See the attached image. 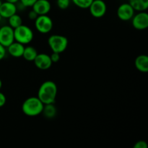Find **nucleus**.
Here are the masks:
<instances>
[{
    "label": "nucleus",
    "mask_w": 148,
    "mask_h": 148,
    "mask_svg": "<svg viewBox=\"0 0 148 148\" xmlns=\"http://www.w3.org/2000/svg\"><path fill=\"white\" fill-rule=\"evenodd\" d=\"M57 92L56 84L53 81L46 80L39 87L37 97L43 104L55 103Z\"/></svg>",
    "instance_id": "f257e3e1"
},
{
    "label": "nucleus",
    "mask_w": 148,
    "mask_h": 148,
    "mask_svg": "<svg viewBox=\"0 0 148 148\" xmlns=\"http://www.w3.org/2000/svg\"><path fill=\"white\" fill-rule=\"evenodd\" d=\"M44 104L37 96H31L23 101L22 104V111L25 116L35 117L40 115L43 111Z\"/></svg>",
    "instance_id": "f03ea898"
},
{
    "label": "nucleus",
    "mask_w": 148,
    "mask_h": 148,
    "mask_svg": "<svg viewBox=\"0 0 148 148\" xmlns=\"http://www.w3.org/2000/svg\"><path fill=\"white\" fill-rule=\"evenodd\" d=\"M69 44L68 38L64 36L53 34L48 38V45L52 52L62 53L66 50Z\"/></svg>",
    "instance_id": "7ed1b4c3"
},
{
    "label": "nucleus",
    "mask_w": 148,
    "mask_h": 148,
    "mask_svg": "<svg viewBox=\"0 0 148 148\" xmlns=\"http://www.w3.org/2000/svg\"><path fill=\"white\" fill-rule=\"evenodd\" d=\"M14 40L23 45H27L33 41L34 33L29 26L22 24L14 29Z\"/></svg>",
    "instance_id": "20e7f679"
},
{
    "label": "nucleus",
    "mask_w": 148,
    "mask_h": 148,
    "mask_svg": "<svg viewBox=\"0 0 148 148\" xmlns=\"http://www.w3.org/2000/svg\"><path fill=\"white\" fill-rule=\"evenodd\" d=\"M34 25L36 30L41 34L50 33L53 27L52 19L48 14L38 15L34 20Z\"/></svg>",
    "instance_id": "39448f33"
},
{
    "label": "nucleus",
    "mask_w": 148,
    "mask_h": 148,
    "mask_svg": "<svg viewBox=\"0 0 148 148\" xmlns=\"http://www.w3.org/2000/svg\"><path fill=\"white\" fill-rule=\"evenodd\" d=\"M88 9L92 17L101 18L106 14L107 5L103 0H93Z\"/></svg>",
    "instance_id": "423d86ee"
},
{
    "label": "nucleus",
    "mask_w": 148,
    "mask_h": 148,
    "mask_svg": "<svg viewBox=\"0 0 148 148\" xmlns=\"http://www.w3.org/2000/svg\"><path fill=\"white\" fill-rule=\"evenodd\" d=\"M131 20L133 27L136 30H144L148 27V14L146 11L137 12Z\"/></svg>",
    "instance_id": "0eeeda50"
},
{
    "label": "nucleus",
    "mask_w": 148,
    "mask_h": 148,
    "mask_svg": "<svg viewBox=\"0 0 148 148\" xmlns=\"http://www.w3.org/2000/svg\"><path fill=\"white\" fill-rule=\"evenodd\" d=\"M14 41V29L9 25L1 26L0 27V44L7 48Z\"/></svg>",
    "instance_id": "6e6552de"
},
{
    "label": "nucleus",
    "mask_w": 148,
    "mask_h": 148,
    "mask_svg": "<svg viewBox=\"0 0 148 148\" xmlns=\"http://www.w3.org/2000/svg\"><path fill=\"white\" fill-rule=\"evenodd\" d=\"M134 14L135 11L129 2L120 4L116 10L117 17L122 21H130Z\"/></svg>",
    "instance_id": "1a4fd4ad"
},
{
    "label": "nucleus",
    "mask_w": 148,
    "mask_h": 148,
    "mask_svg": "<svg viewBox=\"0 0 148 148\" xmlns=\"http://www.w3.org/2000/svg\"><path fill=\"white\" fill-rule=\"evenodd\" d=\"M33 62L35 66L40 70H47L50 69L53 64L50 55L45 53H38Z\"/></svg>",
    "instance_id": "9d476101"
},
{
    "label": "nucleus",
    "mask_w": 148,
    "mask_h": 148,
    "mask_svg": "<svg viewBox=\"0 0 148 148\" xmlns=\"http://www.w3.org/2000/svg\"><path fill=\"white\" fill-rule=\"evenodd\" d=\"M32 10L38 15L48 14L51 10V4L49 0H37L32 6Z\"/></svg>",
    "instance_id": "9b49d317"
},
{
    "label": "nucleus",
    "mask_w": 148,
    "mask_h": 148,
    "mask_svg": "<svg viewBox=\"0 0 148 148\" xmlns=\"http://www.w3.org/2000/svg\"><path fill=\"white\" fill-rule=\"evenodd\" d=\"M17 5L14 3L3 1L0 5V15L2 18L8 19L12 15L17 13Z\"/></svg>",
    "instance_id": "f8f14e48"
},
{
    "label": "nucleus",
    "mask_w": 148,
    "mask_h": 148,
    "mask_svg": "<svg viewBox=\"0 0 148 148\" xmlns=\"http://www.w3.org/2000/svg\"><path fill=\"white\" fill-rule=\"evenodd\" d=\"M6 49H7V53H8L11 56L14 58H20L23 56L25 45L14 40Z\"/></svg>",
    "instance_id": "ddd939ff"
},
{
    "label": "nucleus",
    "mask_w": 148,
    "mask_h": 148,
    "mask_svg": "<svg viewBox=\"0 0 148 148\" xmlns=\"http://www.w3.org/2000/svg\"><path fill=\"white\" fill-rule=\"evenodd\" d=\"M134 66L139 72L147 73L148 72V56L145 54L139 55L134 60Z\"/></svg>",
    "instance_id": "4468645a"
},
{
    "label": "nucleus",
    "mask_w": 148,
    "mask_h": 148,
    "mask_svg": "<svg viewBox=\"0 0 148 148\" xmlns=\"http://www.w3.org/2000/svg\"><path fill=\"white\" fill-rule=\"evenodd\" d=\"M41 114H43L48 119H51L57 114V108L55 106L54 103L44 104Z\"/></svg>",
    "instance_id": "2eb2a0df"
},
{
    "label": "nucleus",
    "mask_w": 148,
    "mask_h": 148,
    "mask_svg": "<svg viewBox=\"0 0 148 148\" xmlns=\"http://www.w3.org/2000/svg\"><path fill=\"white\" fill-rule=\"evenodd\" d=\"M38 51L35 47L32 46H25L24 51L22 57L24 58L27 62H33L35 58L38 55Z\"/></svg>",
    "instance_id": "dca6fc26"
},
{
    "label": "nucleus",
    "mask_w": 148,
    "mask_h": 148,
    "mask_svg": "<svg viewBox=\"0 0 148 148\" xmlns=\"http://www.w3.org/2000/svg\"><path fill=\"white\" fill-rule=\"evenodd\" d=\"M129 3L135 12L146 11L148 8V0H129Z\"/></svg>",
    "instance_id": "f3484780"
},
{
    "label": "nucleus",
    "mask_w": 148,
    "mask_h": 148,
    "mask_svg": "<svg viewBox=\"0 0 148 148\" xmlns=\"http://www.w3.org/2000/svg\"><path fill=\"white\" fill-rule=\"evenodd\" d=\"M8 23L10 27L14 29L16 27H19L20 25H21L22 24H23V18L21 17V16L19 15L17 13H15L14 14L12 15L11 17H9Z\"/></svg>",
    "instance_id": "a211bd4d"
},
{
    "label": "nucleus",
    "mask_w": 148,
    "mask_h": 148,
    "mask_svg": "<svg viewBox=\"0 0 148 148\" xmlns=\"http://www.w3.org/2000/svg\"><path fill=\"white\" fill-rule=\"evenodd\" d=\"M93 0H71L72 3L81 9H88Z\"/></svg>",
    "instance_id": "6ab92c4d"
},
{
    "label": "nucleus",
    "mask_w": 148,
    "mask_h": 148,
    "mask_svg": "<svg viewBox=\"0 0 148 148\" xmlns=\"http://www.w3.org/2000/svg\"><path fill=\"white\" fill-rule=\"evenodd\" d=\"M71 4V0H56L57 7L60 10H66Z\"/></svg>",
    "instance_id": "aec40b11"
},
{
    "label": "nucleus",
    "mask_w": 148,
    "mask_h": 148,
    "mask_svg": "<svg viewBox=\"0 0 148 148\" xmlns=\"http://www.w3.org/2000/svg\"><path fill=\"white\" fill-rule=\"evenodd\" d=\"M36 1L37 0H19V2L23 4L25 8H27V7H32Z\"/></svg>",
    "instance_id": "412c9836"
},
{
    "label": "nucleus",
    "mask_w": 148,
    "mask_h": 148,
    "mask_svg": "<svg viewBox=\"0 0 148 148\" xmlns=\"http://www.w3.org/2000/svg\"><path fill=\"white\" fill-rule=\"evenodd\" d=\"M147 144L145 140H139L134 143L133 148H147Z\"/></svg>",
    "instance_id": "4be33fe9"
},
{
    "label": "nucleus",
    "mask_w": 148,
    "mask_h": 148,
    "mask_svg": "<svg viewBox=\"0 0 148 148\" xmlns=\"http://www.w3.org/2000/svg\"><path fill=\"white\" fill-rule=\"evenodd\" d=\"M61 53H56V52H52L51 54L50 55L51 59L52 61V63H57L58 62H59L61 59Z\"/></svg>",
    "instance_id": "5701e85b"
},
{
    "label": "nucleus",
    "mask_w": 148,
    "mask_h": 148,
    "mask_svg": "<svg viewBox=\"0 0 148 148\" xmlns=\"http://www.w3.org/2000/svg\"><path fill=\"white\" fill-rule=\"evenodd\" d=\"M6 54H7V49L0 44V61H1L5 57Z\"/></svg>",
    "instance_id": "b1692460"
},
{
    "label": "nucleus",
    "mask_w": 148,
    "mask_h": 148,
    "mask_svg": "<svg viewBox=\"0 0 148 148\" xmlns=\"http://www.w3.org/2000/svg\"><path fill=\"white\" fill-rule=\"evenodd\" d=\"M7 103V98L3 92H0V108L4 106Z\"/></svg>",
    "instance_id": "393cba45"
},
{
    "label": "nucleus",
    "mask_w": 148,
    "mask_h": 148,
    "mask_svg": "<svg viewBox=\"0 0 148 148\" xmlns=\"http://www.w3.org/2000/svg\"><path fill=\"white\" fill-rule=\"evenodd\" d=\"M38 16V14L37 13H36L33 10H31L28 12V18L30 19V20H33V21H34V20L37 18Z\"/></svg>",
    "instance_id": "a878e982"
},
{
    "label": "nucleus",
    "mask_w": 148,
    "mask_h": 148,
    "mask_svg": "<svg viewBox=\"0 0 148 148\" xmlns=\"http://www.w3.org/2000/svg\"><path fill=\"white\" fill-rule=\"evenodd\" d=\"M4 1H9V2H12V3H14V4H16V3L18 2L19 0H4Z\"/></svg>",
    "instance_id": "bb28decb"
},
{
    "label": "nucleus",
    "mask_w": 148,
    "mask_h": 148,
    "mask_svg": "<svg viewBox=\"0 0 148 148\" xmlns=\"http://www.w3.org/2000/svg\"><path fill=\"white\" fill-rule=\"evenodd\" d=\"M1 88H2V81L0 79V90L1 89Z\"/></svg>",
    "instance_id": "cd10ccee"
},
{
    "label": "nucleus",
    "mask_w": 148,
    "mask_h": 148,
    "mask_svg": "<svg viewBox=\"0 0 148 148\" xmlns=\"http://www.w3.org/2000/svg\"><path fill=\"white\" fill-rule=\"evenodd\" d=\"M1 19H2V17H1V15H0V22H1Z\"/></svg>",
    "instance_id": "c85d7f7f"
},
{
    "label": "nucleus",
    "mask_w": 148,
    "mask_h": 148,
    "mask_svg": "<svg viewBox=\"0 0 148 148\" xmlns=\"http://www.w3.org/2000/svg\"><path fill=\"white\" fill-rule=\"evenodd\" d=\"M1 3H2V1H1V0H0V5H1Z\"/></svg>",
    "instance_id": "c756f323"
}]
</instances>
